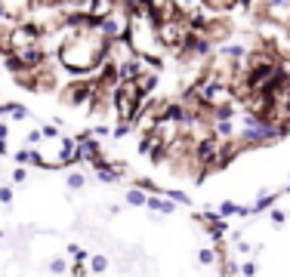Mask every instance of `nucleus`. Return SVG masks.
I'll use <instances>...</instances> for the list:
<instances>
[{"label": "nucleus", "instance_id": "10", "mask_svg": "<svg viewBox=\"0 0 290 277\" xmlns=\"http://www.w3.org/2000/svg\"><path fill=\"white\" fill-rule=\"evenodd\" d=\"M235 213H238V206L231 203V200H222L219 203V216H222V219H226V216H235Z\"/></svg>", "mask_w": 290, "mask_h": 277}, {"label": "nucleus", "instance_id": "12", "mask_svg": "<svg viewBox=\"0 0 290 277\" xmlns=\"http://www.w3.org/2000/svg\"><path fill=\"white\" fill-rule=\"evenodd\" d=\"M25 179H28V173L22 170V166H19V170H13V182H16V185H22Z\"/></svg>", "mask_w": 290, "mask_h": 277}, {"label": "nucleus", "instance_id": "7", "mask_svg": "<svg viewBox=\"0 0 290 277\" xmlns=\"http://www.w3.org/2000/svg\"><path fill=\"white\" fill-rule=\"evenodd\" d=\"M13 185H0V203H3V206H9V203H13Z\"/></svg>", "mask_w": 290, "mask_h": 277}, {"label": "nucleus", "instance_id": "5", "mask_svg": "<svg viewBox=\"0 0 290 277\" xmlns=\"http://www.w3.org/2000/svg\"><path fill=\"white\" fill-rule=\"evenodd\" d=\"M238 0H204V6H210L213 13H226V9H231Z\"/></svg>", "mask_w": 290, "mask_h": 277}, {"label": "nucleus", "instance_id": "6", "mask_svg": "<svg viewBox=\"0 0 290 277\" xmlns=\"http://www.w3.org/2000/svg\"><path fill=\"white\" fill-rule=\"evenodd\" d=\"M46 271H53V274H65V271H68V265H65V259H50Z\"/></svg>", "mask_w": 290, "mask_h": 277}, {"label": "nucleus", "instance_id": "4", "mask_svg": "<svg viewBox=\"0 0 290 277\" xmlns=\"http://www.w3.org/2000/svg\"><path fill=\"white\" fill-rule=\"evenodd\" d=\"M90 271H93V274L108 271V259H105V256H99V253H93V256H90Z\"/></svg>", "mask_w": 290, "mask_h": 277}, {"label": "nucleus", "instance_id": "3", "mask_svg": "<svg viewBox=\"0 0 290 277\" xmlns=\"http://www.w3.org/2000/svg\"><path fill=\"white\" fill-rule=\"evenodd\" d=\"M145 200H148V197H145V188H130V191H127V203L130 206H145Z\"/></svg>", "mask_w": 290, "mask_h": 277}, {"label": "nucleus", "instance_id": "1", "mask_svg": "<svg viewBox=\"0 0 290 277\" xmlns=\"http://www.w3.org/2000/svg\"><path fill=\"white\" fill-rule=\"evenodd\" d=\"M6 40H9V49L34 46V43H41V28H37L34 22H22V25H16L13 31L6 34Z\"/></svg>", "mask_w": 290, "mask_h": 277}, {"label": "nucleus", "instance_id": "14", "mask_svg": "<svg viewBox=\"0 0 290 277\" xmlns=\"http://www.w3.org/2000/svg\"><path fill=\"white\" fill-rule=\"evenodd\" d=\"M0 237H3V234H0Z\"/></svg>", "mask_w": 290, "mask_h": 277}, {"label": "nucleus", "instance_id": "13", "mask_svg": "<svg viewBox=\"0 0 290 277\" xmlns=\"http://www.w3.org/2000/svg\"><path fill=\"white\" fill-rule=\"evenodd\" d=\"M238 271H241V274H256V265H253V262H244Z\"/></svg>", "mask_w": 290, "mask_h": 277}, {"label": "nucleus", "instance_id": "9", "mask_svg": "<svg viewBox=\"0 0 290 277\" xmlns=\"http://www.w3.org/2000/svg\"><path fill=\"white\" fill-rule=\"evenodd\" d=\"M83 176L81 173H68V188H74V191H81V188H83Z\"/></svg>", "mask_w": 290, "mask_h": 277}, {"label": "nucleus", "instance_id": "8", "mask_svg": "<svg viewBox=\"0 0 290 277\" xmlns=\"http://www.w3.org/2000/svg\"><path fill=\"white\" fill-rule=\"evenodd\" d=\"M198 259H201V265H213L216 262V250H210V246H207V250L198 253Z\"/></svg>", "mask_w": 290, "mask_h": 277}, {"label": "nucleus", "instance_id": "11", "mask_svg": "<svg viewBox=\"0 0 290 277\" xmlns=\"http://www.w3.org/2000/svg\"><path fill=\"white\" fill-rule=\"evenodd\" d=\"M269 219H272L275 225H284L287 222V213L284 210H269Z\"/></svg>", "mask_w": 290, "mask_h": 277}, {"label": "nucleus", "instance_id": "2", "mask_svg": "<svg viewBox=\"0 0 290 277\" xmlns=\"http://www.w3.org/2000/svg\"><path fill=\"white\" fill-rule=\"evenodd\" d=\"M65 90H68V93H65V102H68V105H86V102L93 99L96 83L86 80V77H77V80H71Z\"/></svg>", "mask_w": 290, "mask_h": 277}]
</instances>
